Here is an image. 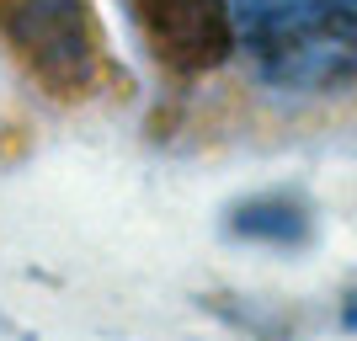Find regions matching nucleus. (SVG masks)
Instances as JSON below:
<instances>
[{
  "mask_svg": "<svg viewBox=\"0 0 357 341\" xmlns=\"http://www.w3.org/2000/svg\"><path fill=\"white\" fill-rule=\"evenodd\" d=\"M229 229L240 240H256V245H298L310 235V213L294 203V197H251L229 213Z\"/></svg>",
  "mask_w": 357,
  "mask_h": 341,
  "instance_id": "obj_3",
  "label": "nucleus"
},
{
  "mask_svg": "<svg viewBox=\"0 0 357 341\" xmlns=\"http://www.w3.org/2000/svg\"><path fill=\"white\" fill-rule=\"evenodd\" d=\"M267 91L326 96L357 86L352 0H192Z\"/></svg>",
  "mask_w": 357,
  "mask_h": 341,
  "instance_id": "obj_1",
  "label": "nucleus"
},
{
  "mask_svg": "<svg viewBox=\"0 0 357 341\" xmlns=\"http://www.w3.org/2000/svg\"><path fill=\"white\" fill-rule=\"evenodd\" d=\"M0 38L54 96H86L102 86L107 54L86 0H0Z\"/></svg>",
  "mask_w": 357,
  "mask_h": 341,
  "instance_id": "obj_2",
  "label": "nucleus"
},
{
  "mask_svg": "<svg viewBox=\"0 0 357 341\" xmlns=\"http://www.w3.org/2000/svg\"><path fill=\"white\" fill-rule=\"evenodd\" d=\"M347 326H352V331H357V294H352V298H347Z\"/></svg>",
  "mask_w": 357,
  "mask_h": 341,
  "instance_id": "obj_4",
  "label": "nucleus"
},
{
  "mask_svg": "<svg viewBox=\"0 0 357 341\" xmlns=\"http://www.w3.org/2000/svg\"><path fill=\"white\" fill-rule=\"evenodd\" d=\"M352 16H357V0H352Z\"/></svg>",
  "mask_w": 357,
  "mask_h": 341,
  "instance_id": "obj_5",
  "label": "nucleus"
}]
</instances>
